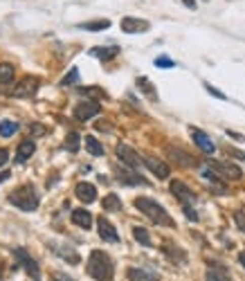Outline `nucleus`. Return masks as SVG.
Wrapping results in <instances>:
<instances>
[{"label": "nucleus", "instance_id": "nucleus-7", "mask_svg": "<svg viewBox=\"0 0 245 281\" xmlns=\"http://www.w3.org/2000/svg\"><path fill=\"white\" fill-rule=\"evenodd\" d=\"M142 164L147 166V169L155 175V178H160V180L169 178V166H166L162 160L153 158V155H142Z\"/></svg>", "mask_w": 245, "mask_h": 281}, {"label": "nucleus", "instance_id": "nucleus-9", "mask_svg": "<svg viewBox=\"0 0 245 281\" xmlns=\"http://www.w3.org/2000/svg\"><path fill=\"white\" fill-rule=\"evenodd\" d=\"M97 232H99V236H101L103 241H108V243H117L119 241L117 230H115L113 223H108L106 216H99L97 218Z\"/></svg>", "mask_w": 245, "mask_h": 281}, {"label": "nucleus", "instance_id": "nucleus-10", "mask_svg": "<svg viewBox=\"0 0 245 281\" xmlns=\"http://www.w3.org/2000/svg\"><path fill=\"white\" fill-rule=\"evenodd\" d=\"M39 90V79L36 77H25L23 81L14 88V97H34V92Z\"/></svg>", "mask_w": 245, "mask_h": 281}, {"label": "nucleus", "instance_id": "nucleus-19", "mask_svg": "<svg viewBox=\"0 0 245 281\" xmlns=\"http://www.w3.org/2000/svg\"><path fill=\"white\" fill-rule=\"evenodd\" d=\"M126 277L131 281H158V274L149 272V270H142V268H131L126 272Z\"/></svg>", "mask_w": 245, "mask_h": 281}, {"label": "nucleus", "instance_id": "nucleus-12", "mask_svg": "<svg viewBox=\"0 0 245 281\" xmlns=\"http://www.w3.org/2000/svg\"><path fill=\"white\" fill-rule=\"evenodd\" d=\"M171 191H173L176 198H180L185 205H191L196 200V194H191V189L180 180H171Z\"/></svg>", "mask_w": 245, "mask_h": 281}, {"label": "nucleus", "instance_id": "nucleus-25", "mask_svg": "<svg viewBox=\"0 0 245 281\" xmlns=\"http://www.w3.org/2000/svg\"><path fill=\"white\" fill-rule=\"evenodd\" d=\"M133 236L137 238V243L139 245H144V248H151V234L144 230V227H139V225H135L133 227Z\"/></svg>", "mask_w": 245, "mask_h": 281}, {"label": "nucleus", "instance_id": "nucleus-1", "mask_svg": "<svg viewBox=\"0 0 245 281\" xmlns=\"http://www.w3.org/2000/svg\"><path fill=\"white\" fill-rule=\"evenodd\" d=\"M88 274L95 281H113L115 277V265L113 259L108 257L103 250H92L90 259H88Z\"/></svg>", "mask_w": 245, "mask_h": 281}, {"label": "nucleus", "instance_id": "nucleus-2", "mask_svg": "<svg viewBox=\"0 0 245 281\" xmlns=\"http://www.w3.org/2000/svg\"><path fill=\"white\" fill-rule=\"evenodd\" d=\"M135 207H137L139 212H142L147 218H151V223H155V225H166V227H176L173 218L166 214V209L160 202H155L153 198H147V196H139V198H135Z\"/></svg>", "mask_w": 245, "mask_h": 281}, {"label": "nucleus", "instance_id": "nucleus-21", "mask_svg": "<svg viewBox=\"0 0 245 281\" xmlns=\"http://www.w3.org/2000/svg\"><path fill=\"white\" fill-rule=\"evenodd\" d=\"M119 54V48H92L90 50V56H95L99 61H111Z\"/></svg>", "mask_w": 245, "mask_h": 281}, {"label": "nucleus", "instance_id": "nucleus-26", "mask_svg": "<svg viewBox=\"0 0 245 281\" xmlns=\"http://www.w3.org/2000/svg\"><path fill=\"white\" fill-rule=\"evenodd\" d=\"M86 149H88V153L97 155V158H99V155H103V147L99 144L97 137H92V135H88V137H86Z\"/></svg>", "mask_w": 245, "mask_h": 281}, {"label": "nucleus", "instance_id": "nucleus-23", "mask_svg": "<svg viewBox=\"0 0 245 281\" xmlns=\"http://www.w3.org/2000/svg\"><path fill=\"white\" fill-rule=\"evenodd\" d=\"M14 81V65L0 63V86H9Z\"/></svg>", "mask_w": 245, "mask_h": 281}, {"label": "nucleus", "instance_id": "nucleus-24", "mask_svg": "<svg viewBox=\"0 0 245 281\" xmlns=\"http://www.w3.org/2000/svg\"><path fill=\"white\" fill-rule=\"evenodd\" d=\"M101 205H103V209H106V212H119V209H122V200H119L115 194H108L106 198L101 200Z\"/></svg>", "mask_w": 245, "mask_h": 281}, {"label": "nucleus", "instance_id": "nucleus-36", "mask_svg": "<svg viewBox=\"0 0 245 281\" xmlns=\"http://www.w3.org/2000/svg\"><path fill=\"white\" fill-rule=\"evenodd\" d=\"M52 279L54 281H75L70 274H65V272H52Z\"/></svg>", "mask_w": 245, "mask_h": 281}, {"label": "nucleus", "instance_id": "nucleus-11", "mask_svg": "<svg viewBox=\"0 0 245 281\" xmlns=\"http://www.w3.org/2000/svg\"><path fill=\"white\" fill-rule=\"evenodd\" d=\"M149 27H151L149 20H142V18H133V16H128V18H124V20H122V29H124L126 34H142V32H147Z\"/></svg>", "mask_w": 245, "mask_h": 281}, {"label": "nucleus", "instance_id": "nucleus-27", "mask_svg": "<svg viewBox=\"0 0 245 281\" xmlns=\"http://www.w3.org/2000/svg\"><path fill=\"white\" fill-rule=\"evenodd\" d=\"M137 88H139V90H142V92H147V95H149L153 101H158V92H155V88L151 86V81H149V79H144V77H139V79H137Z\"/></svg>", "mask_w": 245, "mask_h": 281}, {"label": "nucleus", "instance_id": "nucleus-18", "mask_svg": "<svg viewBox=\"0 0 245 281\" xmlns=\"http://www.w3.org/2000/svg\"><path fill=\"white\" fill-rule=\"evenodd\" d=\"M34 151H36V144L32 142V139H25V142H20L18 144V151H16V162H25V160H29L34 155Z\"/></svg>", "mask_w": 245, "mask_h": 281}, {"label": "nucleus", "instance_id": "nucleus-34", "mask_svg": "<svg viewBox=\"0 0 245 281\" xmlns=\"http://www.w3.org/2000/svg\"><path fill=\"white\" fill-rule=\"evenodd\" d=\"M207 281H229L223 272H216V270H209L207 272Z\"/></svg>", "mask_w": 245, "mask_h": 281}, {"label": "nucleus", "instance_id": "nucleus-28", "mask_svg": "<svg viewBox=\"0 0 245 281\" xmlns=\"http://www.w3.org/2000/svg\"><path fill=\"white\" fill-rule=\"evenodd\" d=\"M16 131H18V122H9V119H5V122L0 124V137H12Z\"/></svg>", "mask_w": 245, "mask_h": 281}, {"label": "nucleus", "instance_id": "nucleus-8", "mask_svg": "<svg viewBox=\"0 0 245 281\" xmlns=\"http://www.w3.org/2000/svg\"><path fill=\"white\" fill-rule=\"evenodd\" d=\"M209 166L214 171H218L221 178H227V180H238L243 175L236 164H229V162H216V160H209Z\"/></svg>", "mask_w": 245, "mask_h": 281}, {"label": "nucleus", "instance_id": "nucleus-31", "mask_svg": "<svg viewBox=\"0 0 245 281\" xmlns=\"http://www.w3.org/2000/svg\"><path fill=\"white\" fill-rule=\"evenodd\" d=\"M155 65L162 67V70H171V67H176L173 59H169V56H158V59H155Z\"/></svg>", "mask_w": 245, "mask_h": 281}, {"label": "nucleus", "instance_id": "nucleus-32", "mask_svg": "<svg viewBox=\"0 0 245 281\" xmlns=\"http://www.w3.org/2000/svg\"><path fill=\"white\" fill-rule=\"evenodd\" d=\"M79 79V70H77V67H72L70 72H67V75L63 77V81H61V86H72V81H77Z\"/></svg>", "mask_w": 245, "mask_h": 281}, {"label": "nucleus", "instance_id": "nucleus-40", "mask_svg": "<svg viewBox=\"0 0 245 281\" xmlns=\"http://www.w3.org/2000/svg\"><path fill=\"white\" fill-rule=\"evenodd\" d=\"M9 178V171H3V173H0V182H5Z\"/></svg>", "mask_w": 245, "mask_h": 281}, {"label": "nucleus", "instance_id": "nucleus-15", "mask_svg": "<svg viewBox=\"0 0 245 281\" xmlns=\"http://www.w3.org/2000/svg\"><path fill=\"white\" fill-rule=\"evenodd\" d=\"M191 135H194V142L198 144V149H200V151H205L207 155H212L214 151H216V147H214V142L209 139V135H207V133L196 131V128H194V131H191Z\"/></svg>", "mask_w": 245, "mask_h": 281}, {"label": "nucleus", "instance_id": "nucleus-5", "mask_svg": "<svg viewBox=\"0 0 245 281\" xmlns=\"http://www.w3.org/2000/svg\"><path fill=\"white\" fill-rule=\"evenodd\" d=\"M99 111H101V106H99L95 99H83L75 106V117L79 119V122H88V119L99 115Z\"/></svg>", "mask_w": 245, "mask_h": 281}, {"label": "nucleus", "instance_id": "nucleus-3", "mask_svg": "<svg viewBox=\"0 0 245 281\" xmlns=\"http://www.w3.org/2000/svg\"><path fill=\"white\" fill-rule=\"evenodd\" d=\"M9 202L23 212H34L39 207V194L34 191L32 185H23L9 194Z\"/></svg>", "mask_w": 245, "mask_h": 281}, {"label": "nucleus", "instance_id": "nucleus-30", "mask_svg": "<svg viewBox=\"0 0 245 281\" xmlns=\"http://www.w3.org/2000/svg\"><path fill=\"white\" fill-rule=\"evenodd\" d=\"M162 250H164L166 254H171V257H173L176 261H185V259H187V254L182 252V250H176V248H173V243H164Z\"/></svg>", "mask_w": 245, "mask_h": 281}, {"label": "nucleus", "instance_id": "nucleus-13", "mask_svg": "<svg viewBox=\"0 0 245 281\" xmlns=\"http://www.w3.org/2000/svg\"><path fill=\"white\" fill-rule=\"evenodd\" d=\"M75 194L81 202H95L97 200V187L90 185V182H79V185L75 187Z\"/></svg>", "mask_w": 245, "mask_h": 281}, {"label": "nucleus", "instance_id": "nucleus-14", "mask_svg": "<svg viewBox=\"0 0 245 281\" xmlns=\"http://www.w3.org/2000/svg\"><path fill=\"white\" fill-rule=\"evenodd\" d=\"M115 178H117L119 182H124V185H147V180L139 178L137 173L131 169H115Z\"/></svg>", "mask_w": 245, "mask_h": 281}, {"label": "nucleus", "instance_id": "nucleus-17", "mask_svg": "<svg viewBox=\"0 0 245 281\" xmlns=\"http://www.w3.org/2000/svg\"><path fill=\"white\" fill-rule=\"evenodd\" d=\"M50 248H52V252H56L61 259H65L67 263H72V265L79 263V254H77V250H72L67 245H50Z\"/></svg>", "mask_w": 245, "mask_h": 281}, {"label": "nucleus", "instance_id": "nucleus-33", "mask_svg": "<svg viewBox=\"0 0 245 281\" xmlns=\"http://www.w3.org/2000/svg\"><path fill=\"white\" fill-rule=\"evenodd\" d=\"M234 223H236V227L245 234V212H234Z\"/></svg>", "mask_w": 245, "mask_h": 281}, {"label": "nucleus", "instance_id": "nucleus-38", "mask_svg": "<svg viewBox=\"0 0 245 281\" xmlns=\"http://www.w3.org/2000/svg\"><path fill=\"white\" fill-rule=\"evenodd\" d=\"M7 160H9V151L7 149H0V166L7 164Z\"/></svg>", "mask_w": 245, "mask_h": 281}, {"label": "nucleus", "instance_id": "nucleus-16", "mask_svg": "<svg viewBox=\"0 0 245 281\" xmlns=\"http://www.w3.org/2000/svg\"><path fill=\"white\" fill-rule=\"evenodd\" d=\"M72 223L83 227V230H90L92 227V214L88 209H72Z\"/></svg>", "mask_w": 245, "mask_h": 281}, {"label": "nucleus", "instance_id": "nucleus-39", "mask_svg": "<svg viewBox=\"0 0 245 281\" xmlns=\"http://www.w3.org/2000/svg\"><path fill=\"white\" fill-rule=\"evenodd\" d=\"M32 133H34V135H36V133L43 135V133H45V128H43V126H39V124H34V126H32Z\"/></svg>", "mask_w": 245, "mask_h": 281}, {"label": "nucleus", "instance_id": "nucleus-6", "mask_svg": "<svg viewBox=\"0 0 245 281\" xmlns=\"http://www.w3.org/2000/svg\"><path fill=\"white\" fill-rule=\"evenodd\" d=\"M117 158H119V162H124L128 169H133V171L142 164V158H139L128 144H117Z\"/></svg>", "mask_w": 245, "mask_h": 281}, {"label": "nucleus", "instance_id": "nucleus-4", "mask_svg": "<svg viewBox=\"0 0 245 281\" xmlns=\"http://www.w3.org/2000/svg\"><path fill=\"white\" fill-rule=\"evenodd\" d=\"M12 254L18 259V263H20V268L25 270V272L29 274L34 281H41V268H39V263H36V259L32 257V254L27 252L25 248H14L12 250Z\"/></svg>", "mask_w": 245, "mask_h": 281}, {"label": "nucleus", "instance_id": "nucleus-42", "mask_svg": "<svg viewBox=\"0 0 245 281\" xmlns=\"http://www.w3.org/2000/svg\"><path fill=\"white\" fill-rule=\"evenodd\" d=\"M182 3H185L189 9H194V7H196V5H194V0H182Z\"/></svg>", "mask_w": 245, "mask_h": 281}, {"label": "nucleus", "instance_id": "nucleus-35", "mask_svg": "<svg viewBox=\"0 0 245 281\" xmlns=\"http://www.w3.org/2000/svg\"><path fill=\"white\" fill-rule=\"evenodd\" d=\"M182 209H185V216L189 218V221H198V214L194 212V207H191V205H185Z\"/></svg>", "mask_w": 245, "mask_h": 281}, {"label": "nucleus", "instance_id": "nucleus-29", "mask_svg": "<svg viewBox=\"0 0 245 281\" xmlns=\"http://www.w3.org/2000/svg\"><path fill=\"white\" fill-rule=\"evenodd\" d=\"M79 142H81V139H79V133H70V135L65 137V144H63V147L70 151V153H77V151H79Z\"/></svg>", "mask_w": 245, "mask_h": 281}, {"label": "nucleus", "instance_id": "nucleus-41", "mask_svg": "<svg viewBox=\"0 0 245 281\" xmlns=\"http://www.w3.org/2000/svg\"><path fill=\"white\" fill-rule=\"evenodd\" d=\"M238 263H241L243 268H245V252H241V254H238Z\"/></svg>", "mask_w": 245, "mask_h": 281}, {"label": "nucleus", "instance_id": "nucleus-22", "mask_svg": "<svg viewBox=\"0 0 245 281\" xmlns=\"http://www.w3.org/2000/svg\"><path fill=\"white\" fill-rule=\"evenodd\" d=\"M111 27V20L101 18V20H90V23H81L79 29H88V32H101V29Z\"/></svg>", "mask_w": 245, "mask_h": 281}, {"label": "nucleus", "instance_id": "nucleus-37", "mask_svg": "<svg viewBox=\"0 0 245 281\" xmlns=\"http://www.w3.org/2000/svg\"><path fill=\"white\" fill-rule=\"evenodd\" d=\"M205 88H207V90H209V92H212V95H214V97H218V99H225V95H223V92H221V90H216V88H214V86H212V83H205Z\"/></svg>", "mask_w": 245, "mask_h": 281}, {"label": "nucleus", "instance_id": "nucleus-20", "mask_svg": "<svg viewBox=\"0 0 245 281\" xmlns=\"http://www.w3.org/2000/svg\"><path fill=\"white\" fill-rule=\"evenodd\" d=\"M169 153H171V158H173L178 164H182V166H194L196 164V160L191 158L187 151H180V149H176V147H169Z\"/></svg>", "mask_w": 245, "mask_h": 281}]
</instances>
